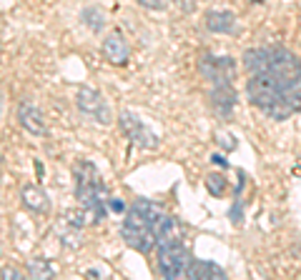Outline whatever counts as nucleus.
I'll return each instance as SVG.
<instances>
[{
	"mask_svg": "<svg viewBox=\"0 0 301 280\" xmlns=\"http://www.w3.org/2000/svg\"><path fill=\"white\" fill-rule=\"evenodd\" d=\"M75 195L83 205L93 210L95 220H101L106 215V190H103V183H101V175L98 170L90 165V163H78L75 165Z\"/></svg>",
	"mask_w": 301,
	"mask_h": 280,
	"instance_id": "3",
	"label": "nucleus"
},
{
	"mask_svg": "<svg viewBox=\"0 0 301 280\" xmlns=\"http://www.w3.org/2000/svg\"><path fill=\"white\" fill-rule=\"evenodd\" d=\"M246 95L248 100L261 108L269 118L274 120H286L291 118V105L284 100V93H281V85L276 80V75L271 70H261V73H251L248 83H246Z\"/></svg>",
	"mask_w": 301,
	"mask_h": 280,
	"instance_id": "1",
	"label": "nucleus"
},
{
	"mask_svg": "<svg viewBox=\"0 0 301 280\" xmlns=\"http://www.w3.org/2000/svg\"><path fill=\"white\" fill-rule=\"evenodd\" d=\"M219 143H221L224 148H236V140H233V135H231V140H228V135H221V138H219Z\"/></svg>",
	"mask_w": 301,
	"mask_h": 280,
	"instance_id": "20",
	"label": "nucleus"
},
{
	"mask_svg": "<svg viewBox=\"0 0 301 280\" xmlns=\"http://www.w3.org/2000/svg\"><path fill=\"white\" fill-rule=\"evenodd\" d=\"M188 263H191V253L181 243L158 250V273H161V278H168V280L186 278Z\"/></svg>",
	"mask_w": 301,
	"mask_h": 280,
	"instance_id": "5",
	"label": "nucleus"
},
{
	"mask_svg": "<svg viewBox=\"0 0 301 280\" xmlns=\"http://www.w3.org/2000/svg\"><path fill=\"white\" fill-rule=\"evenodd\" d=\"M153 225L148 218H143L141 213L136 210H128V215L123 218V225H121V235L123 240L138 250V253H150V248H156V235H153Z\"/></svg>",
	"mask_w": 301,
	"mask_h": 280,
	"instance_id": "4",
	"label": "nucleus"
},
{
	"mask_svg": "<svg viewBox=\"0 0 301 280\" xmlns=\"http://www.w3.org/2000/svg\"><path fill=\"white\" fill-rule=\"evenodd\" d=\"M28 270H30V278H48V275H53L51 263H43V260H30Z\"/></svg>",
	"mask_w": 301,
	"mask_h": 280,
	"instance_id": "18",
	"label": "nucleus"
},
{
	"mask_svg": "<svg viewBox=\"0 0 301 280\" xmlns=\"http://www.w3.org/2000/svg\"><path fill=\"white\" fill-rule=\"evenodd\" d=\"M141 8H146V10H163L166 5H168V0H136Z\"/></svg>",
	"mask_w": 301,
	"mask_h": 280,
	"instance_id": "19",
	"label": "nucleus"
},
{
	"mask_svg": "<svg viewBox=\"0 0 301 280\" xmlns=\"http://www.w3.org/2000/svg\"><path fill=\"white\" fill-rule=\"evenodd\" d=\"M75 103H78L80 113H85L88 118H93V120L101 123V125H108V123L113 120L108 100H106L103 93H98L95 88H80L78 95H75Z\"/></svg>",
	"mask_w": 301,
	"mask_h": 280,
	"instance_id": "6",
	"label": "nucleus"
},
{
	"mask_svg": "<svg viewBox=\"0 0 301 280\" xmlns=\"http://www.w3.org/2000/svg\"><path fill=\"white\" fill-rule=\"evenodd\" d=\"M108 205H111V210H113V213H123V208H126V205H123L121 200H111Z\"/></svg>",
	"mask_w": 301,
	"mask_h": 280,
	"instance_id": "22",
	"label": "nucleus"
},
{
	"mask_svg": "<svg viewBox=\"0 0 301 280\" xmlns=\"http://www.w3.org/2000/svg\"><path fill=\"white\" fill-rule=\"evenodd\" d=\"M269 70L276 75L284 100L291 105L294 113H301V63L286 48H271V65Z\"/></svg>",
	"mask_w": 301,
	"mask_h": 280,
	"instance_id": "2",
	"label": "nucleus"
},
{
	"mask_svg": "<svg viewBox=\"0 0 301 280\" xmlns=\"http://www.w3.org/2000/svg\"><path fill=\"white\" fill-rule=\"evenodd\" d=\"M186 278H193V280H206V278L221 280V278H226V273H224V268H221V265H216V263H209V260H201V258H191L188 270H186Z\"/></svg>",
	"mask_w": 301,
	"mask_h": 280,
	"instance_id": "13",
	"label": "nucleus"
},
{
	"mask_svg": "<svg viewBox=\"0 0 301 280\" xmlns=\"http://www.w3.org/2000/svg\"><path fill=\"white\" fill-rule=\"evenodd\" d=\"M153 235H156V248L158 250L181 243V230H178V223H176L173 215H163L161 213L156 225H153Z\"/></svg>",
	"mask_w": 301,
	"mask_h": 280,
	"instance_id": "9",
	"label": "nucleus"
},
{
	"mask_svg": "<svg viewBox=\"0 0 301 280\" xmlns=\"http://www.w3.org/2000/svg\"><path fill=\"white\" fill-rule=\"evenodd\" d=\"M20 200H23V205L30 210V213H48L51 210V198L38 185H23Z\"/></svg>",
	"mask_w": 301,
	"mask_h": 280,
	"instance_id": "12",
	"label": "nucleus"
},
{
	"mask_svg": "<svg viewBox=\"0 0 301 280\" xmlns=\"http://www.w3.org/2000/svg\"><path fill=\"white\" fill-rule=\"evenodd\" d=\"M118 123H121V128H123V133L131 138V143H136L138 148H156L158 145V138H156V133L148 130L131 110H123L121 115H118Z\"/></svg>",
	"mask_w": 301,
	"mask_h": 280,
	"instance_id": "7",
	"label": "nucleus"
},
{
	"mask_svg": "<svg viewBox=\"0 0 301 280\" xmlns=\"http://www.w3.org/2000/svg\"><path fill=\"white\" fill-rule=\"evenodd\" d=\"M243 65L248 73H261L271 65V48H254L243 53Z\"/></svg>",
	"mask_w": 301,
	"mask_h": 280,
	"instance_id": "16",
	"label": "nucleus"
},
{
	"mask_svg": "<svg viewBox=\"0 0 301 280\" xmlns=\"http://www.w3.org/2000/svg\"><path fill=\"white\" fill-rule=\"evenodd\" d=\"M226 185H228V180H226L221 173H211V175L206 178V188H209L211 195H216V198H221L226 193Z\"/></svg>",
	"mask_w": 301,
	"mask_h": 280,
	"instance_id": "17",
	"label": "nucleus"
},
{
	"mask_svg": "<svg viewBox=\"0 0 301 280\" xmlns=\"http://www.w3.org/2000/svg\"><path fill=\"white\" fill-rule=\"evenodd\" d=\"M18 123L30 133V135H45L48 128H45V120H43V113L38 110V105H33L30 100H23L18 105Z\"/></svg>",
	"mask_w": 301,
	"mask_h": 280,
	"instance_id": "11",
	"label": "nucleus"
},
{
	"mask_svg": "<svg viewBox=\"0 0 301 280\" xmlns=\"http://www.w3.org/2000/svg\"><path fill=\"white\" fill-rule=\"evenodd\" d=\"M103 55H106V60L113 63V65H126V63H128V58H131V45H128V40L123 38V33L113 30V33L103 40Z\"/></svg>",
	"mask_w": 301,
	"mask_h": 280,
	"instance_id": "10",
	"label": "nucleus"
},
{
	"mask_svg": "<svg viewBox=\"0 0 301 280\" xmlns=\"http://www.w3.org/2000/svg\"><path fill=\"white\" fill-rule=\"evenodd\" d=\"M0 110H3V100H0Z\"/></svg>",
	"mask_w": 301,
	"mask_h": 280,
	"instance_id": "23",
	"label": "nucleus"
},
{
	"mask_svg": "<svg viewBox=\"0 0 301 280\" xmlns=\"http://www.w3.org/2000/svg\"><path fill=\"white\" fill-rule=\"evenodd\" d=\"M198 68L204 73L206 80H211L214 85H221V83H231L233 80V58H214V55H201L198 60Z\"/></svg>",
	"mask_w": 301,
	"mask_h": 280,
	"instance_id": "8",
	"label": "nucleus"
},
{
	"mask_svg": "<svg viewBox=\"0 0 301 280\" xmlns=\"http://www.w3.org/2000/svg\"><path fill=\"white\" fill-rule=\"evenodd\" d=\"M3 275H5V278H13V280L23 278V273H20V270H3Z\"/></svg>",
	"mask_w": 301,
	"mask_h": 280,
	"instance_id": "21",
	"label": "nucleus"
},
{
	"mask_svg": "<svg viewBox=\"0 0 301 280\" xmlns=\"http://www.w3.org/2000/svg\"><path fill=\"white\" fill-rule=\"evenodd\" d=\"M211 105H214L221 115H228V113L236 108V90H233L231 83L214 85V90H211Z\"/></svg>",
	"mask_w": 301,
	"mask_h": 280,
	"instance_id": "14",
	"label": "nucleus"
},
{
	"mask_svg": "<svg viewBox=\"0 0 301 280\" xmlns=\"http://www.w3.org/2000/svg\"><path fill=\"white\" fill-rule=\"evenodd\" d=\"M206 28L211 33H233L236 30V15L231 10H211L206 15Z\"/></svg>",
	"mask_w": 301,
	"mask_h": 280,
	"instance_id": "15",
	"label": "nucleus"
}]
</instances>
